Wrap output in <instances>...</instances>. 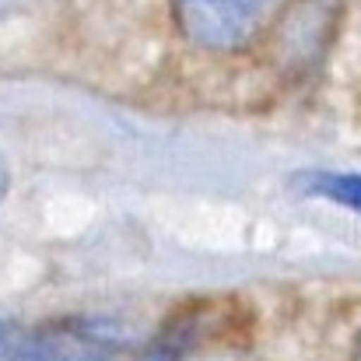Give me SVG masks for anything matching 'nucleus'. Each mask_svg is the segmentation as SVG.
<instances>
[{"label":"nucleus","mask_w":361,"mask_h":361,"mask_svg":"<svg viewBox=\"0 0 361 361\" xmlns=\"http://www.w3.org/2000/svg\"><path fill=\"white\" fill-rule=\"evenodd\" d=\"M7 183H11V176H7V165H4V158H0V200H4V193H7Z\"/></svg>","instance_id":"nucleus-5"},{"label":"nucleus","mask_w":361,"mask_h":361,"mask_svg":"<svg viewBox=\"0 0 361 361\" xmlns=\"http://www.w3.org/2000/svg\"><path fill=\"white\" fill-rule=\"evenodd\" d=\"M32 0H0V21L4 18H11V14H18L21 7H28Z\"/></svg>","instance_id":"nucleus-4"},{"label":"nucleus","mask_w":361,"mask_h":361,"mask_svg":"<svg viewBox=\"0 0 361 361\" xmlns=\"http://www.w3.org/2000/svg\"><path fill=\"white\" fill-rule=\"evenodd\" d=\"M183 32L204 49H239L267 28L281 0H172Z\"/></svg>","instance_id":"nucleus-1"},{"label":"nucleus","mask_w":361,"mask_h":361,"mask_svg":"<svg viewBox=\"0 0 361 361\" xmlns=\"http://www.w3.org/2000/svg\"><path fill=\"white\" fill-rule=\"evenodd\" d=\"M7 361H106L102 348L88 337L74 334H32L21 337Z\"/></svg>","instance_id":"nucleus-2"},{"label":"nucleus","mask_w":361,"mask_h":361,"mask_svg":"<svg viewBox=\"0 0 361 361\" xmlns=\"http://www.w3.org/2000/svg\"><path fill=\"white\" fill-rule=\"evenodd\" d=\"M295 183L309 197H323L330 204L361 211V172H305Z\"/></svg>","instance_id":"nucleus-3"}]
</instances>
